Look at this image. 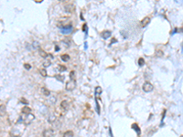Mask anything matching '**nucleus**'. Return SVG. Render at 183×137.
<instances>
[{
    "label": "nucleus",
    "mask_w": 183,
    "mask_h": 137,
    "mask_svg": "<svg viewBox=\"0 0 183 137\" xmlns=\"http://www.w3.org/2000/svg\"><path fill=\"white\" fill-rule=\"evenodd\" d=\"M59 70L61 71V72H64V71H66L67 70V68L65 67V66H59Z\"/></svg>",
    "instance_id": "18"
},
{
    "label": "nucleus",
    "mask_w": 183,
    "mask_h": 137,
    "mask_svg": "<svg viewBox=\"0 0 183 137\" xmlns=\"http://www.w3.org/2000/svg\"><path fill=\"white\" fill-rule=\"evenodd\" d=\"M40 91H41V93L43 94V95L45 96H50V91H49L48 89H46L45 87H42L41 89H40Z\"/></svg>",
    "instance_id": "10"
},
{
    "label": "nucleus",
    "mask_w": 183,
    "mask_h": 137,
    "mask_svg": "<svg viewBox=\"0 0 183 137\" xmlns=\"http://www.w3.org/2000/svg\"><path fill=\"white\" fill-rule=\"evenodd\" d=\"M43 137H53L54 136V131L52 129H46L42 133Z\"/></svg>",
    "instance_id": "5"
},
{
    "label": "nucleus",
    "mask_w": 183,
    "mask_h": 137,
    "mask_svg": "<svg viewBox=\"0 0 183 137\" xmlns=\"http://www.w3.org/2000/svg\"><path fill=\"white\" fill-rule=\"evenodd\" d=\"M74 74H75V72H74V71H71V74H70V78H71V80H75V79H74Z\"/></svg>",
    "instance_id": "23"
},
{
    "label": "nucleus",
    "mask_w": 183,
    "mask_h": 137,
    "mask_svg": "<svg viewBox=\"0 0 183 137\" xmlns=\"http://www.w3.org/2000/svg\"><path fill=\"white\" fill-rule=\"evenodd\" d=\"M83 31H85L87 33V31H88V29H87V25L85 24V25L83 26Z\"/></svg>",
    "instance_id": "25"
},
{
    "label": "nucleus",
    "mask_w": 183,
    "mask_h": 137,
    "mask_svg": "<svg viewBox=\"0 0 183 137\" xmlns=\"http://www.w3.org/2000/svg\"><path fill=\"white\" fill-rule=\"evenodd\" d=\"M95 93H96V95H98V94H101L102 93V88L101 87H96V89H95Z\"/></svg>",
    "instance_id": "19"
},
{
    "label": "nucleus",
    "mask_w": 183,
    "mask_h": 137,
    "mask_svg": "<svg viewBox=\"0 0 183 137\" xmlns=\"http://www.w3.org/2000/svg\"><path fill=\"white\" fill-rule=\"evenodd\" d=\"M132 129H133V130H135V131L136 132V134H137L138 137H140V134H141V130H140V128H139L138 124H136V123H133V124H132Z\"/></svg>",
    "instance_id": "8"
},
{
    "label": "nucleus",
    "mask_w": 183,
    "mask_h": 137,
    "mask_svg": "<svg viewBox=\"0 0 183 137\" xmlns=\"http://www.w3.org/2000/svg\"><path fill=\"white\" fill-rule=\"evenodd\" d=\"M39 72H40V74H41L43 77H47V71H46L45 69H40V70H39Z\"/></svg>",
    "instance_id": "16"
},
{
    "label": "nucleus",
    "mask_w": 183,
    "mask_h": 137,
    "mask_svg": "<svg viewBox=\"0 0 183 137\" xmlns=\"http://www.w3.org/2000/svg\"><path fill=\"white\" fill-rule=\"evenodd\" d=\"M61 59L62 60V61H64V62H68V61H70V56L68 54H63L61 56Z\"/></svg>",
    "instance_id": "12"
},
{
    "label": "nucleus",
    "mask_w": 183,
    "mask_h": 137,
    "mask_svg": "<svg viewBox=\"0 0 183 137\" xmlns=\"http://www.w3.org/2000/svg\"><path fill=\"white\" fill-rule=\"evenodd\" d=\"M151 21V18L149 17V16H146V17H144V18L141 20V26L142 27H147V26L150 23Z\"/></svg>",
    "instance_id": "7"
},
{
    "label": "nucleus",
    "mask_w": 183,
    "mask_h": 137,
    "mask_svg": "<svg viewBox=\"0 0 183 137\" xmlns=\"http://www.w3.org/2000/svg\"><path fill=\"white\" fill-rule=\"evenodd\" d=\"M21 112H22L23 114H29V113H31V109L29 108V107H28V106H25V107H23L22 108Z\"/></svg>",
    "instance_id": "9"
},
{
    "label": "nucleus",
    "mask_w": 183,
    "mask_h": 137,
    "mask_svg": "<svg viewBox=\"0 0 183 137\" xmlns=\"http://www.w3.org/2000/svg\"><path fill=\"white\" fill-rule=\"evenodd\" d=\"M36 2H38V3H39V2H41L42 0H35Z\"/></svg>",
    "instance_id": "26"
},
{
    "label": "nucleus",
    "mask_w": 183,
    "mask_h": 137,
    "mask_svg": "<svg viewBox=\"0 0 183 137\" xmlns=\"http://www.w3.org/2000/svg\"><path fill=\"white\" fill-rule=\"evenodd\" d=\"M144 64H145V60L143 59V58H140V59L138 60V65H139L140 67H142Z\"/></svg>",
    "instance_id": "17"
},
{
    "label": "nucleus",
    "mask_w": 183,
    "mask_h": 137,
    "mask_svg": "<svg viewBox=\"0 0 183 137\" xmlns=\"http://www.w3.org/2000/svg\"><path fill=\"white\" fill-rule=\"evenodd\" d=\"M61 107L62 110H64V111H68L69 110V108H70V103H69V102L68 101H66V100H64V101H62V102H61Z\"/></svg>",
    "instance_id": "6"
},
{
    "label": "nucleus",
    "mask_w": 183,
    "mask_h": 137,
    "mask_svg": "<svg viewBox=\"0 0 183 137\" xmlns=\"http://www.w3.org/2000/svg\"><path fill=\"white\" fill-rule=\"evenodd\" d=\"M49 100H50V102H51V104H54L55 102H56V101H57L56 97H53V96H52V97H50V98Z\"/></svg>",
    "instance_id": "21"
},
{
    "label": "nucleus",
    "mask_w": 183,
    "mask_h": 137,
    "mask_svg": "<svg viewBox=\"0 0 183 137\" xmlns=\"http://www.w3.org/2000/svg\"><path fill=\"white\" fill-rule=\"evenodd\" d=\"M63 137H73V132L71 131L65 132L64 134H63Z\"/></svg>",
    "instance_id": "13"
},
{
    "label": "nucleus",
    "mask_w": 183,
    "mask_h": 137,
    "mask_svg": "<svg viewBox=\"0 0 183 137\" xmlns=\"http://www.w3.org/2000/svg\"><path fill=\"white\" fill-rule=\"evenodd\" d=\"M24 67L26 68V69H27V70H30V69H31V66H30L29 64H25V65H24Z\"/></svg>",
    "instance_id": "24"
},
{
    "label": "nucleus",
    "mask_w": 183,
    "mask_h": 137,
    "mask_svg": "<svg viewBox=\"0 0 183 137\" xmlns=\"http://www.w3.org/2000/svg\"><path fill=\"white\" fill-rule=\"evenodd\" d=\"M75 87H76L75 80H70L67 83H66V85H65V89H66V91H73V90L75 89Z\"/></svg>",
    "instance_id": "2"
},
{
    "label": "nucleus",
    "mask_w": 183,
    "mask_h": 137,
    "mask_svg": "<svg viewBox=\"0 0 183 137\" xmlns=\"http://www.w3.org/2000/svg\"><path fill=\"white\" fill-rule=\"evenodd\" d=\"M95 103H96V110H97V112L98 114H100V107H99V104H98V101L95 100Z\"/></svg>",
    "instance_id": "22"
},
{
    "label": "nucleus",
    "mask_w": 183,
    "mask_h": 137,
    "mask_svg": "<svg viewBox=\"0 0 183 137\" xmlns=\"http://www.w3.org/2000/svg\"><path fill=\"white\" fill-rule=\"evenodd\" d=\"M59 1H61V2H65V1H67V0H59Z\"/></svg>",
    "instance_id": "27"
},
{
    "label": "nucleus",
    "mask_w": 183,
    "mask_h": 137,
    "mask_svg": "<svg viewBox=\"0 0 183 137\" xmlns=\"http://www.w3.org/2000/svg\"><path fill=\"white\" fill-rule=\"evenodd\" d=\"M50 65H51V61L50 60H46V61H43V66L44 67H50Z\"/></svg>",
    "instance_id": "14"
},
{
    "label": "nucleus",
    "mask_w": 183,
    "mask_h": 137,
    "mask_svg": "<svg viewBox=\"0 0 183 137\" xmlns=\"http://www.w3.org/2000/svg\"><path fill=\"white\" fill-rule=\"evenodd\" d=\"M111 37V32L110 31H103V33H102V38H104V39H106V38H108Z\"/></svg>",
    "instance_id": "11"
},
{
    "label": "nucleus",
    "mask_w": 183,
    "mask_h": 137,
    "mask_svg": "<svg viewBox=\"0 0 183 137\" xmlns=\"http://www.w3.org/2000/svg\"><path fill=\"white\" fill-rule=\"evenodd\" d=\"M55 78H56L58 80H60V81H63V80H64V77L61 76V75H56Z\"/></svg>",
    "instance_id": "20"
},
{
    "label": "nucleus",
    "mask_w": 183,
    "mask_h": 137,
    "mask_svg": "<svg viewBox=\"0 0 183 137\" xmlns=\"http://www.w3.org/2000/svg\"><path fill=\"white\" fill-rule=\"evenodd\" d=\"M25 116L23 117V113H22V117H23V122L24 124L29 125L35 119V116L32 114V113H29V114H24Z\"/></svg>",
    "instance_id": "1"
},
{
    "label": "nucleus",
    "mask_w": 183,
    "mask_h": 137,
    "mask_svg": "<svg viewBox=\"0 0 183 137\" xmlns=\"http://www.w3.org/2000/svg\"><path fill=\"white\" fill-rule=\"evenodd\" d=\"M72 29H73L72 26L69 24V25L63 26L62 28H61V34H70V33H71Z\"/></svg>",
    "instance_id": "3"
},
{
    "label": "nucleus",
    "mask_w": 183,
    "mask_h": 137,
    "mask_svg": "<svg viewBox=\"0 0 183 137\" xmlns=\"http://www.w3.org/2000/svg\"><path fill=\"white\" fill-rule=\"evenodd\" d=\"M39 55H40L42 58H47V57H48V54H47V53H46L44 50H42V49H39Z\"/></svg>",
    "instance_id": "15"
},
{
    "label": "nucleus",
    "mask_w": 183,
    "mask_h": 137,
    "mask_svg": "<svg viewBox=\"0 0 183 137\" xmlns=\"http://www.w3.org/2000/svg\"><path fill=\"white\" fill-rule=\"evenodd\" d=\"M142 89H143V91H144L145 92H150V91H153L154 87H153V85H152L150 82H148V81H146V82L143 84V87H142Z\"/></svg>",
    "instance_id": "4"
}]
</instances>
